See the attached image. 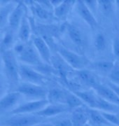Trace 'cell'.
<instances>
[{"label":"cell","mask_w":119,"mask_h":126,"mask_svg":"<svg viewBox=\"0 0 119 126\" xmlns=\"http://www.w3.org/2000/svg\"><path fill=\"white\" fill-rule=\"evenodd\" d=\"M1 62L3 64L5 77L11 88H16L20 83L19 64L16 55L11 50L1 51ZM14 89V90H15Z\"/></svg>","instance_id":"cell-1"},{"label":"cell","mask_w":119,"mask_h":126,"mask_svg":"<svg viewBox=\"0 0 119 126\" xmlns=\"http://www.w3.org/2000/svg\"><path fill=\"white\" fill-rule=\"evenodd\" d=\"M14 53L23 64L34 67H38L45 64L42 62L40 55H39L36 48L32 41L28 43H20L14 46Z\"/></svg>","instance_id":"cell-2"},{"label":"cell","mask_w":119,"mask_h":126,"mask_svg":"<svg viewBox=\"0 0 119 126\" xmlns=\"http://www.w3.org/2000/svg\"><path fill=\"white\" fill-rule=\"evenodd\" d=\"M55 49L61 58L64 60L69 67L77 70L85 69L90 64L89 60L84 55H79L72 50L67 49L63 46L56 45Z\"/></svg>","instance_id":"cell-3"},{"label":"cell","mask_w":119,"mask_h":126,"mask_svg":"<svg viewBox=\"0 0 119 126\" xmlns=\"http://www.w3.org/2000/svg\"><path fill=\"white\" fill-rule=\"evenodd\" d=\"M45 118L36 114H15L1 121V126H34L44 122Z\"/></svg>","instance_id":"cell-4"},{"label":"cell","mask_w":119,"mask_h":126,"mask_svg":"<svg viewBox=\"0 0 119 126\" xmlns=\"http://www.w3.org/2000/svg\"><path fill=\"white\" fill-rule=\"evenodd\" d=\"M14 90L19 92L22 95L32 99L33 101L47 99L48 93V90L42 86L26 82L20 83Z\"/></svg>","instance_id":"cell-5"},{"label":"cell","mask_w":119,"mask_h":126,"mask_svg":"<svg viewBox=\"0 0 119 126\" xmlns=\"http://www.w3.org/2000/svg\"><path fill=\"white\" fill-rule=\"evenodd\" d=\"M19 73L20 79L23 80V82L42 86L47 81V78L45 74H41L31 66L23 63L20 64Z\"/></svg>","instance_id":"cell-6"},{"label":"cell","mask_w":119,"mask_h":126,"mask_svg":"<svg viewBox=\"0 0 119 126\" xmlns=\"http://www.w3.org/2000/svg\"><path fill=\"white\" fill-rule=\"evenodd\" d=\"M50 102L47 99H41V100H32L25 103L21 104L19 106L16 107L15 109L10 113L12 115L15 114H31L36 113L41 109L45 108Z\"/></svg>","instance_id":"cell-7"},{"label":"cell","mask_w":119,"mask_h":126,"mask_svg":"<svg viewBox=\"0 0 119 126\" xmlns=\"http://www.w3.org/2000/svg\"><path fill=\"white\" fill-rule=\"evenodd\" d=\"M22 94L19 92L13 90L1 97L0 100V109L1 114L10 111H12L15 109V106L18 104L22 98Z\"/></svg>","instance_id":"cell-8"},{"label":"cell","mask_w":119,"mask_h":126,"mask_svg":"<svg viewBox=\"0 0 119 126\" xmlns=\"http://www.w3.org/2000/svg\"><path fill=\"white\" fill-rule=\"evenodd\" d=\"M24 1H17V5L11 12L9 18V25L10 29L13 31L18 30L20 23L26 12V6Z\"/></svg>","instance_id":"cell-9"},{"label":"cell","mask_w":119,"mask_h":126,"mask_svg":"<svg viewBox=\"0 0 119 126\" xmlns=\"http://www.w3.org/2000/svg\"><path fill=\"white\" fill-rule=\"evenodd\" d=\"M70 111H72V109L67 104L50 103L45 108L41 109V111H38L34 114L46 118L55 117L64 113L69 112Z\"/></svg>","instance_id":"cell-10"},{"label":"cell","mask_w":119,"mask_h":126,"mask_svg":"<svg viewBox=\"0 0 119 126\" xmlns=\"http://www.w3.org/2000/svg\"><path fill=\"white\" fill-rule=\"evenodd\" d=\"M32 41L34 47L36 48L38 53L40 55L41 60L46 64L51 65L50 60L52 55L49 45L39 35L32 36Z\"/></svg>","instance_id":"cell-11"},{"label":"cell","mask_w":119,"mask_h":126,"mask_svg":"<svg viewBox=\"0 0 119 126\" xmlns=\"http://www.w3.org/2000/svg\"><path fill=\"white\" fill-rule=\"evenodd\" d=\"M76 11L79 15V16L82 18L92 29L96 28L98 25L97 20L95 17L94 14L92 13L91 11L88 9V7L85 4L84 1H81V0L76 1Z\"/></svg>","instance_id":"cell-12"},{"label":"cell","mask_w":119,"mask_h":126,"mask_svg":"<svg viewBox=\"0 0 119 126\" xmlns=\"http://www.w3.org/2000/svg\"><path fill=\"white\" fill-rule=\"evenodd\" d=\"M64 29L69 39L78 48H83L86 44V38L82 31L73 24L67 23L64 25Z\"/></svg>","instance_id":"cell-13"},{"label":"cell","mask_w":119,"mask_h":126,"mask_svg":"<svg viewBox=\"0 0 119 126\" xmlns=\"http://www.w3.org/2000/svg\"><path fill=\"white\" fill-rule=\"evenodd\" d=\"M70 119L73 126H84L88 123L90 120L88 107L87 106H83L73 109L72 111Z\"/></svg>","instance_id":"cell-14"},{"label":"cell","mask_w":119,"mask_h":126,"mask_svg":"<svg viewBox=\"0 0 119 126\" xmlns=\"http://www.w3.org/2000/svg\"><path fill=\"white\" fill-rule=\"evenodd\" d=\"M97 94L107 102L119 106V97L109 86L99 83L92 88Z\"/></svg>","instance_id":"cell-15"},{"label":"cell","mask_w":119,"mask_h":126,"mask_svg":"<svg viewBox=\"0 0 119 126\" xmlns=\"http://www.w3.org/2000/svg\"><path fill=\"white\" fill-rule=\"evenodd\" d=\"M76 77L81 84L84 86H89L92 88L99 83V81L95 74H93L90 70H77L76 72Z\"/></svg>","instance_id":"cell-16"},{"label":"cell","mask_w":119,"mask_h":126,"mask_svg":"<svg viewBox=\"0 0 119 126\" xmlns=\"http://www.w3.org/2000/svg\"><path fill=\"white\" fill-rule=\"evenodd\" d=\"M18 32V36L20 40L23 43L29 42L30 37L32 36V35H31L32 29H31V25L30 23V20L28 19L27 13L25 14V15L23 17Z\"/></svg>","instance_id":"cell-17"},{"label":"cell","mask_w":119,"mask_h":126,"mask_svg":"<svg viewBox=\"0 0 119 126\" xmlns=\"http://www.w3.org/2000/svg\"><path fill=\"white\" fill-rule=\"evenodd\" d=\"M50 64L56 72L60 73V75L63 78L67 77V74L69 73L68 69L69 65L64 61L63 59L61 58L59 54L55 56H52L51 60H50Z\"/></svg>","instance_id":"cell-18"},{"label":"cell","mask_w":119,"mask_h":126,"mask_svg":"<svg viewBox=\"0 0 119 126\" xmlns=\"http://www.w3.org/2000/svg\"><path fill=\"white\" fill-rule=\"evenodd\" d=\"M76 1L73 0H64L62 3L54 9V16L59 19H63L69 13L71 9L76 5Z\"/></svg>","instance_id":"cell-19"},{"label":"cell","mask_w":119,"mask_h":126,"mask_svg":"<svg viewBox=\"0 0 119 126\" xmlns=\"http://www.w3.org/2000/svg\"><path fill=\"white\" fill-rule=\"evenodd\" d=\"M89 122L93 126H114L106 120L100 111L88 107Z\"/></svg>","instance_id":"cell-20"},{"label":"cell","mask_w":119,"mask_h":126,"mask_svg":"<svg viewBox=\"0 0 119 126\" xmlns=\"http://www.w3.org/2000/svg\"><path fill=\"white\" fill-rule=\"evenodd\" d=\"M67 92L60 88H52L48 90L47 99L52 104H65Z\"/></svg>","instance_id":"cell-21"},{"label":"cell","mask_w":119,"mask_h":126,"mask_svg":"<svg viewBox=\"0 0 119 126\" xmlns=\"http://www.w3.org/2000/svg\"><path fill=\"white\" fill-rule=\"evenodd\" d=\"M89 66L92 69H93L96 72H100L101 74L109 75L111 71L113 69V68L114 67L115 64L113 62L102 60V61L90 63Z\"/></svg>","instance_id":"cell-22"},{"label":"cell","mask_w":119,"mask_h":126,"mask_svg":"<svg viewBox=\"0 0 119 126\" xmlns=\"http://www.w3.org/2000/svg\"><path fill=\"white\" fill-rule=\"evenodd\" d=\"M30 3H31V8L33 13L38 18L44 20H50L52 18L53 16L51 12L43 8L41 5L37 3V1H30Z\"/></svg>","instance_id":"cell-23"},{"label":"cell","mask_w":119,"mask_h":126,"mask_svg":"<svg viewBox=\"0 0 119 126\" xmlns=\"http://www.w3.org/2000/svg\"><path fill=\"white\" fill-rule=\"evenodd\" d=\"M17 3V1H16ZM13 4L12 1H9L8 4L5 6H1V11H0V16H1V29L4 27L6 23L9 22V18L11 12L14 11L15 7L16 6L17 4Z\"/></svg>","instance_id":"cell-24"},{"label":"cell","mask_w":119,"mask_h":126,"mask_svg":"<svg viewBox=\"0 0 119 126\" xmlns=\"http://www.w3.org/2000/svg\"><path fill=\"white\" fill-rule=\"evenodd\" d=\"M65 104L72 109V111L74 109L86 106V104L83 103L82 100L77 95L74 94L73 92H67Z\"/></svg>","instance_id":"cell-25"},{"label":"cell","mask_w":119,"mask_h":126,"mask_svg":"<svg viewBox=\"0 0 119 126\" xmlns=\"http://www.w3.org/2000/svg\"><path fill=\"white\" fill-rule=\"evenodd\" d=\"M14 32L11 29L6 30L4 33V36H2L1 40V51L9 50L10 48L14 44Z\"/></svg>","instance_id":"cell-26"},{"label":"cell","mask_w":119,"mask_h":126,"mask_svg":"<svg viewBox=\"0 0 119 126\" xmlns=\"http://www.w3.org/2000/svg\"><path fill=\"white\" fill-rule=\"evenodd\" d=\"M113 3L112 1L100 0L98 1V6L100 11L104 16H109L113 11Z\"/></svg>","instance_id":"cell-27"},{"label":"cell","mask_w":119,"mask_h":126,"mask_svg":"<svg viewBox=\"0 0 119 126\" xmlns=\"http://www.w3.org/2000/svg\"><path fill=\"white\" fill-rule=\"evenodd\" d=\"M94 46L97 50L103 51L106 48V39L102 33H98L95 37Z\"/></svg>","instance_id":"cell-28"},{"label":"cell","mask_w":119,"mask_h":126,"mask_svg":"<svg viewBox=\"0 0 119 126\" xmlns=\"http://www.w3.org/2000/svg\"><path fill=\"white\" fill-rule=\"evenodd\" d=\"M101 113L111 125L114 126H119V113L106 111H101Z\"/></svg>","instance_id":"cell-29"},{"label":"cell","mask_w":119,"mask_h":126,"mask_svg":"<svg viewBox=\"0 0 119 126\" xmlns=\"http://www.w3.org/2000/svg\"><path fill=\"white\" fill-rule=\"evenodd\" d=\"M108 77L109 81L115 84L119 85V65L115 64L114 67L113 68V69L109 74Z\"/></svg>","instance_id":"cell-30"},{"label":"cell","mask_w":119,"mask_h":126,"mask_svg":"<svg viewBox=\"0 0 119 126\" xmlns=\"http://www.w3.org/2000/svg\"><path fill=\"white\" fill-rule=\"evenodd\" d=\"M84 2L88 7V9L91 11L92 14H96L97 9H99L98 1H84Z\"/></svg>","instance_id":"cell-31"},{"label":"cell","mask_w":119,"mask_h":126,"mask_svg":"<svg viewBox=\"0 0 119 126\" xmlns=\"http://www.w3.org/2000/svg\"><path fill=\"white\" fill-rule=\"evenodd\" d=\"M54 126H73L72 122L69 118H62L53 122Z\"/></svg>","instance_id":"cell-32"},{"label":"cell","mask_w":119,"mask_h":126,"mask_svg":"<svg viewBox=\"0 0 119 126\" xmlns=\"http://www.w3.org/2000/svg\"><path fill=\"white\" fill-rule=\"evenodd\" d=\"M37 3L41 5L43 8H44L48 11L51 12L52 11H54V7L51 4L50 1H46V0H42V1H37Z\"/></svg>","instance_id":"cell-33"},{"label":"cell","mask_w":119,"mask_h":126,"mask_svg":"<svg viewBox=\"0 0 119 126\" xmlns=\"http://www.w3.org/2000/svg\"><path fill=\"white\" fill-rule=\"evenodd\" d=\"M113 53L116 57L119 58V37H116L113 41Z\"/></svg>","instance_id":"cell-34"},{"label":"cell","mask_w":119,"mask_h":126,"mask_svg":"<svg viewBox=\"0 0 119 126\" xmlns=\"http://www.w3.org/2000/svg\"><path fill=\"white\" fill-rule=\"evenodd\" d=\"M106 85L109 86L110 88L113 90L115 93L117 94V96L119 97V85L115 84V83H112V82H111L109 81L107 82V84Z\"/></svg>","instance_id":"cell-35"},{"label":"cell","mask_w":119,"mask_h":126,"mask_svg":"<svg viewBox=\"0 0 119 126\" xmlns=\"http://www.w3.org/2000/svg\"><path fill=\"white\" fill-rule=\"evenodd\" d=\"M34 126H54L53 123H49V122H41L39 124H37Z\"/></svg>","instance_id":"cell-36"},{"label":"cell","mask_w":119,"mask_h":126,"mask_svg":"<svg viewBox=\"0 0 119 126\" xmlns=\"http://www.w3.org/2000/svg\"><path fill=\"white\" fill-rule=\"evenodd\" d=\"M115 3H116V6H117V7L119 9V0H118V1H115Z\"/></svg>","instance_id":"cell-37"},{"label":"cell","mask_w":119,"mask_h":126,"mask_svg":"<svg viewBox=\"0 0 119 126\" xmlns=\"http://www.w3.org/2000/svg\"><path fill=\"white\" fill-rule=\"evenodd\" d=\"M84 126H92V124H90V123H87V124H86Z\"/></svg>","instance_id":"cell-38"},{"label":"cell","mask_w":119,"mask_h":126,"mask_svg":"<svg viewBox=\"0 0 119 126\" xmlns=\"http://www.w3.org/2000/svg\"></svg>","instance_id":"cell-39"}]
</instances>
